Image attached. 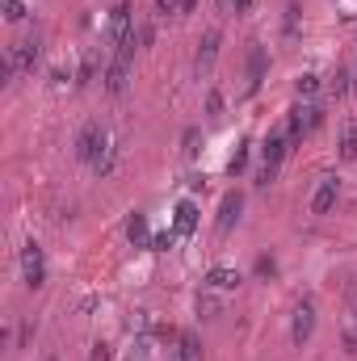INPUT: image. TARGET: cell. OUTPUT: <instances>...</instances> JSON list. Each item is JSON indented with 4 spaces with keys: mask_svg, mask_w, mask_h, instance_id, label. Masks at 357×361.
<instances>
[{
    "mask_svg": "<svg viewBox=\"0 0 357 361\" xmlns=\"http://www.w3.org/2000/svg\"><path fill=\"white\" fill-rule=\"evenodd\" d=\"M105 151H109V135H105V126H101V122H88V126L76 135V160L97 164Z\"/></svg>",
    "mask_w": 357,
    "mask_h": 361,
    "instance_id": "6da1fadb",
    "label": "cell"
},
{
    "mask_svg": "<svg viewBox=\"0 0 357 361\" xmlns=\"http://www.w3.org/2000/svg\"><path fill=\"white\" fill-rule=\"evenodd\" d=\"M38 55H42L38 34H29V38H21L17 46H8V76H25V71H34Z\"/></svg>",
    "mask_w": 357,
    "mask_h": 361,
    "instance_id": "7a4b0ae2",
    "label": "cell"
},
{
    "mask_svg": "<svg viewBox=\"0 0 357 361\" xmlns=\"http://www.w3.org/2000/svg\"><path fill=\"white\" fill-rule=\"evenodd\" d=\"M21 282H25V290H38L46 282V261H42V248L34 240L21 248Z\"/></svg>",
    "mask_w": 357,
    "mask_h": 361,
    "instance_id": "3957f363",
    "label": "cell"
},
{
    "mask_svg": "<svg viewBox=\"0 0 357 361\" xmlns=\"http://www.w3.org/2000/svg\"><path fill=\"white\" fill-rule=\"evenodd\" d=\"M311 332H316V303H311V299H303V303L295 307L290 341H295V345H307V341H311Z\"/></svg>",
    "mask_w": 357,
    "mask_h": 361,
    "instance_id": "277c9868",
    "label": "cell"
},
{
    "mask_svg": "<svg viewBox=\"0 0 357 361\" xmlns=\"http://www.w3.org/2000/svg\"><path fill=\"white\" fill-rule=\"evenodd\" d=\"M219 46H223V34H219V29H206V34H202V42H198V55H194V67H198V76H206V71L215 67V59H219Z\"/></svg>",
    "mask_w": 357,
    "mask_h": 361,
    "instance_id": "5b68a950",
    "label": "cell"
},
{
    "mask_svg": "<svg viewBox=\"0 0 357 361\" xmlns=\"http://www.w3.org/2000/svg\"><path fill=\"white\" fill-rule=\"evenodd\" d=\"M130 34H135V8L130 4H114V13H109V38H114V46L126 42Z\"/></svg>",
    "mask_w": 357,
    "mask_h": 361,
    "instance_id": "8992f818",
    "label": "cell"
},
{
    "mask_svg": "<svg viewBox=\"0 0 357 361\" xmlns=\"http://www.w3.org/2000/svg\"><path fill=\"white\" fill-rule=\"evenodd\" d=\"M337 193H341V181L337 177H320V189L311 198V214H328L337 206Z\"/></svg>",
    "mask_w": 357,
    "mask_h": 361,
    "instance_id": "52a82bcc",
    "label": "cell"
},
{
    "mask_svg": "<svg viewBox=\"0 0 357 361\" xmlns=\"http://www.w3.org/2000/svg\"><path fill=\"white\" fill-rule=\"evenodd\" d=\"M240 210H244V193L231 189V193L223 198V206H219V236H227V231L240 223Z\"/></svg>",
    "mask_w": 357,
    "mask_h": 361,
    "instance_id": "ba28073f",
    "label": "cell"
},
{
    "mask_svg": "<svg viewBox=\"0 0 357 361\" xmlns=\"http://www.w3.org/2000/svg\"><path fill=\"white\" fill-rule=\"evenodd\" d=\"M261 80H265V46L252 42V46H248V93H257Z\"/></svg>",
    "mask_w": 357,
    "mask_h": 361,
    "instance_id": "9c48e42d",
    "label": "cell"
},
{
    "mask_svg": "<svg viewBox=\"0 0 357 361\" xmlns=\"http://www.w3.org/2000/svg\"><path fill=\"white\" fill-rule=\"evenodd\" d=\"M261 151H265V164H274V168H278V164H282V156L290 151L286 130H269V139H265V147H261Z\"/></svg>",
    "mask_w": 357,
    "mask_h": 361,
    "instance_id": "30bf717a",
    "label": "cell"
},
{
    "mask_svg": "<svg viewBox=\"0 0 357 361\" xmlns=\"http://www.w3.org/2000/svg\"><path fill=\"white\" fill-rule=\"evenodd\" d=\"M168 361H202V345H198V336H177V349L168 353Z\"/></svg>",
    "mask_w": 357,
    "mask_h": 361,
    "instance_id": "8fae6325",
    "label": "cell"
},
{
    "mask_svg": "<svg viewBox=\"0 0 357 361\" xmlns=\"http://www.w3.org/2000/svg\"><path fill=\"white\" fill-rule=\"evenodd\" d=\"M173 227H177V236H194V227H198V206H194V202H181Z\"/></svg>",
    "mask_w": 357,
    "mask_h": 361,
    "instance_id": "7c38bea8",
    "label": "cell"
},
{
    "mask_svg": "<svg viewBox=\"0 0 357 361\" xmlns=\"http://www.w3.org/2000/svg\"><path fill=\"white\" fill-rule=\"evenodd\" d=\"M206 286H215V290H236V286H240V273L219 265V269H210V273H206Z\"/></svg>",
    "mask_w": 357,
    "mask_h": 361,
    "instance_id": "4fadbf2b",
    "label": "cell"
},
{
    "mask_svg": "<svg viewBox=\"0 0 357 361\" xmlns=\"http://www.w3.org/2000/svg\"><path fill=\"white\" fill-rule=\"evenodd\" d=\"M341 160H357V122H345V130H341Z\"/></svg>",
    "mask_w": 357,
    "mask_h": 361,
    "instance_id": "5bb4252c",
    "label": "cell"
},
{
    "mask_svg": "<svg viewBox=\"0 0 357 361\" xmlns=\"http://www.w3.org/2000/svg\"><path fill=\"white\" fill-rule=\"evenodd\" d=\"M126 236H130V244H147V219H143V214H130Z\"/></svg>",
    "mask_w": 357,
    "mask_h": 361,
    "instance_id": "9a60e30c",
    "label": "cell"
},
{
    "mask_svg": "<svg viewBox=\"0 0 357 361\" xmlns=\"http://www.w3.org/2000/svg\"><path fill=\"white\" fill-rule=\"evenodd\" d=\"M97 76V50H84V59H80V76H76V84H88Z\"/></svg>",
    "mask_w": 357,
    "mask_h": 361,
    "instance_id": "2e32d148",
    "label": "cell"
},
{
    "mask_svg": "<svg viewBox=\"0 0 357 361\" xmlns=\"http://www.w3.org/2000/svg\"><path fill=\"white\" fill-rule=\"evenodd\" d=\"M198 143H202V130H198V126H189V130H185V135H181V151H185V156H189V160H194V156H198V151H202V147H198Z\"/></svg>",
    "mask_w": 357,
    "mask_h": 361,
    "instance_id": "e0dca14e",
    "label": "cell"
},
{
    "mask_svg": "<svg viewBox=\"0 0 357 361\" xmlns=\"http://www.w3.org/2000/svg\"><path fill=\"white\" fill-rule=\"evenodd\" d=\"M295 88H299V97H316L320 93V76H299Z\"/></svg>",
    "mask_w": 357,
    "mask_h": 361,
    "instance_id": "ac0fdd59",
    "label": "cell"
},
{
    "mask_svg": "<svg viewBox=\"0 0 357 361\" xmlns=\"http://www.w3.org/2000/svg\"><path fill=\"white\" fill-rule=\"evenodd\" d=\"M320 122H324V109H320V105H303V126H307V135H311Z\"/></svg>",
    "mask_w": 357,
    "mask_h": 361,
    "instance_id": "d6986e66",
    "label": "cell"
},
{
    "mask_svg": "<svg viewBox=\"0 0 357 361\" xmlns=\"http://www.w3.org/2000/svg\"><path fill=\"white\" fill-rule=\"evenodd\" d=\"M4 21H25V0H4Z\"/></svg>",
    "mask_w": 357,
    "mask_h": 361,
    "instance_id": "ffe728a7",
    "label": "cell"
},
{
    "mask_svg": "<svg viewBox=\"0 0 357 361\" xmlns=\"http://www.w3.org/2000/svg\"><path fill=\"white\" fill-rule=\"evenodd\" d=\"M244 168H248V143H244V147H236V156H231V177H240Z\"/></svg>",
    "mask_w": 357,
    "mask_h": 361,
    "instance_id": "44dd1931",
    "label": "cell"
},
{
    "mask_svg": "<svg viewBox=\"0 0 357 361\" xmlns=\"http://www.w3.org/2000/svg\"><path fill=\"white\" fill-rule=\"evenodd\" d=\"M206 114H210V118H219V114H223V93H215V88L206 93Z\"/></svg>",
    "mask_w": 357,
    "mask_h": 361,
    "instance_id": "7402d4cb",
    "label": "cell"
},
{
    "mask_svg": "<svg viewBox=\"0 0 357 361\" xmlns=\"http://www.w3.org/2000/svg\"><path fill=\"white\" fill-rule=\"evenodd\" d=\"M328 88H332V93H337V97H345V93H349V71H337V76H332V84H328Z\"/></svg>",
    "mask_w": 357,
    "mask_h": 361,
    "instance_id": "603a6c76",
    "label": "cell"
},
{
    "mask_svg": "<svg viewBox=\"0 0 357 361\" xmlns=\"http://www.w3.org/2000/svg\"><path fill=\"white\" fill-rule=\"evenodd\" d=\"M156 13L160 17H173V13H181V0H156Z\"/></svg>",
    "mask_w": 357,
    "mask_h": 361,
    "instance_id": "cb8c5ba5",
    "label": "cell"
},
{
    "mask_svg": "<svg viewBox=\"0 0 357 361\" xmlns=\"http://www.w3.org/2000/svg\"><path fill=\"white\" fill-rule=\"evenodd\" d=\"M29 341H34V324L25 320V324H21V332H17V349H25Z\"/></svg>",
    "mask_w": 357,
    "mask_h": 361,
    "instance_id": "d4e9b609",
    "label": "cell"
},
{
    "mask_svg": "<svg viewBox=\"0 0 357 361\" xmlns=\"http://www.w3.org/2000/svg\"><path fill=\"white\" fill-rule=\"evenodd\" d=\"M299 25V4H286V34H295Z\"/></svg>",
    "mask_w": 357,
    "mask_h": 361,
    "instance_id": "484cf974",
    "label": "cell"
},
{
    "mask_svg": "<svg viewBox=\"0 0 357 361\" xmlns=\"http://www.w3.org/2000/svg\"><path fill=\"white\" fill-rule=\"evenodd\" d=\"M257 273H261V278H269V273H278V265H274V257H261V261H257Z\"/></svg>",
    "mask_w": 357,
    "mask_h": 361,
    "instance_id": "4316f807",
    "label": "cell"
},
{
    "mask_svg": "<svg viewBox=\"0 0 357 361\" xmlns=\"http://www.w3.org/2000/svg\"><path fill=\"white\" fill-rule=\"evenodd\" d=\"M151 38H156V29L151 25H139V46H151Z\"/></svg>",
    "mask_w": 357,
    "mask_h": 361,
    "instance_id": "83f0119b",
    "label": "cell"
},
{
    "mask_svg": "<svg viewBox=\"0 0 357 361\" xmlns=\"http://www.w3.org/2000/svg\"><path fill=\"white\" fill-rule=\"evenodd\" d=\"M151 248H156V252H168V248H173V236H156Z\"/></svg>",
    "mask_w": 357,
    "mask_h": 361,
    "instance_id": "f1b7e54d",
    "label": "cell"
},
{
    "mask_svg": "<svg viewBox=\"0 0 357 361\" xmlns=\"http://www.w3.org/2000/svg\"><path fill=\"white\" fill-rule=\"evenodd\" d=\"M240 4H244V0H219V8H223L227 17H236V13H240Z\"/></svg>",
    "mask_w": 357,
    "mask_h": 361,
    "instance_id": "f546056e",
    "label": "cell"
},
{
    "mask_svg": "<svg viewBox=\"0 0 357 361\" xmlns=\"http://www.w3.org/2000/svg\"><path fill=\"white\" fill-rule=\"evenodd\" d=\"M93 361H109V345L97 341V345H93Z\"/></svg>",
    "mask_w": 357,
    "mask_h": 361,
    "instance_id": "4dcf8cb0",
    "label": "cell"
},
{
    "mask_svg": "<svg viewBox=\"0 0 357 361\" xmlns=\"http://www.w3.org/2000/svg\"><path fill=\"white\" fill-rule=\"evenodd\" d=\"M198 8V0H181V13H194Z\"/></svg>",
    "mask_w": 357,
    "mask_h": 361,
    "instance_id": "1f68e13d",
    "label": "cell"
},
{
    "mask_svg": "<svg viewBox=\"0 0 357 361\" xmlns=\"http://www.w3.org/2000/svg\"><path fill=\"white\" fill-rule=\"evenodd\" d=\"M46 361H59V357H46Z\"/></svg>",
    "mask_w": 357,
    "mask_h": 361,
    "instance_id": "d6a6232c",
    "label": "cell"
},
{
    "mask_svg": "<svg viewBox=\"0 0 357 361\" xmlns=\"http://www.w3.org/2000/svg\"><path fill=\"white\" fill-rule=\"evenodd\" d=\"M353 84H357V80H353Z\"/></svg>",
    "mask_w": 357,
    "mask_h": 361,
    "instance_id": "836d02e7",
    "label": "cell"
}]
</instances>
